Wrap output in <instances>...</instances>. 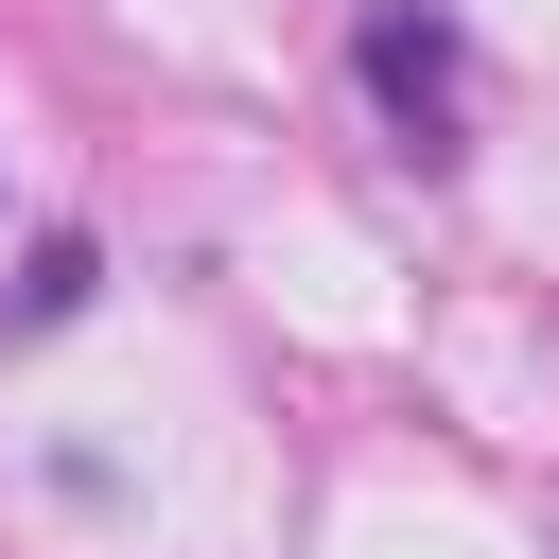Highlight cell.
Masks as SVG:
<instances>
[{"instance_id":"obj_2","label":"cell","mask_w":559,"mask_h":559,"mask_svg":"<svg viewBox=\"0 0 559 559\" xmlns=\"http://www.w3.org/2000/svg\"><path fill=\"white\" fill-rule=\"evenodd\" d=\"M70 297H87V245H35V280H17V332H52Z\"/></svg>"},{"instance_id":"obj_1","label":"cell","mask_w":559,"mask_h":559,"mask_svg":"<svg viewBox=\"0 0 559 559\" xmlns=\"http://www.w3.org/2000/svg\"><path fill=\"white\" fill-rule=\"evenodd\" d=\"M367 105H384L419 157H454V17H437V0H384V17H367Z\"/></svg>"}]
</instances>
